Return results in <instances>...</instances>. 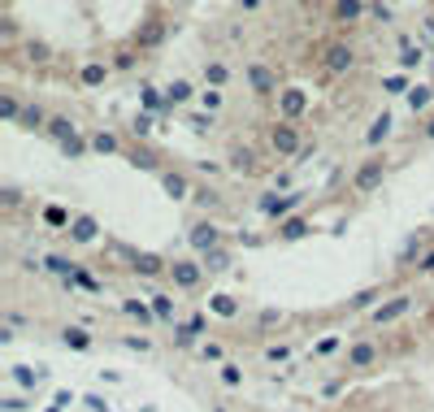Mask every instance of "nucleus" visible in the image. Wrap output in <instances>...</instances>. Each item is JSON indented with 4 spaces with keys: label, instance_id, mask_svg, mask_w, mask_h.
Segmentation results:
<instances>
[{
    "label": "nucleus",
    "instance_id": "obj_1",
    "mask_svg": "<svg viewBox=\"0 0 434 412\" xmlns=\"http://www.w3.org/2000/svg\"><path fill=\"white\" fill-rule=\"evenodd\" d=\"M265 152L274 156L278 165H296L300 161V152L309 147L313 139H309V130H304V122H282V118H269L265 122Z\"/></svg>",
    "mask_w": 434,
    "mask_h": 412
},
{
    "label": "nucleus",
    "instance_id": "obj_2",
    "mask_svg": "<svg viewBox=\"0 0 434 412\" xmlns=\"http://www.w3.org/2000/svg\"><path fill=\"white\" fill-rule=\"evenodd\" d=\"M387 178H391V152H365L347 170V195L352 200H369L374 191H382Z\"/></svg>",
    "mask_w": 434,
    "mask_h": 412
},
{
    "label": "nucleus",
    "instance_id": "obj_3",
    "mask_svg": "<svg viewBox=\"0 0 434 412\" xmlns=\"http://www.w3.org/2000/svg\"><path fill=\"white\" fill-rule=\"evenodd\" d=\"M317 70L326 78H347L361 70V48L352 44V35H334L317 48Z\"/></svg>",
    "mask_w": 434,
    "mask_h": 412
},
{
    "label": "nucleus",
    "instance_id": "obj_4",
    "mask_svg": "<svg viewBox=\"0 0 434 412\" xmlns=\"http://www.w3.org/2000/svg\"><path fill=\"white\" fill-rule=\"evenodd\" d=\"M244 82H248V96H252L256 105H269V109L278 105L282 74H278V65H274V61H261V57L244 61Z\"/></svg>",
    "mask_w": 434,
    "mask_h": 412
},
{
    "label": "nucleus",
    "instance_id": "obj_5",
    "mask_svg": "<svg viewBox=\"0 0 434 412\" xmlns=\"http://www.w3.org/2000/svg\"><path fill=\"white\" fill-rule=\"evenodd\" d=\"M265 143H248V139H230L221 161H226V174L235 178H261L265 174Z\"/></svg>",
    "mask_w": 434,
    "mask_h": 412
},
{
    "label": "nucleus",
    "instance_id": "obj_6",
    "mask_svg": "<svg viewBox=\"0 0 434 412\" xmlns=\"http://www.w3.org/2000/svg\"><path fill=\"white\" fill-rule=\"evenodd\" d=\"M170 35H174V18H170L165 9H148V13L139 18V26L131 30V44L139 48L143 57H148V53H156V48H165Z\"/></svg>",
    "mask_w": 434,
    "mask_h": 412
},
{
    "label": "nucleus",
    "instance_id": "obj_7",
    "mask_svg": "<svg viewBox=\"0 0 434 412\" xmlns=\"http://www.w3.org/2000/svg\"><path fill=\"white\" fill-rule=\"evenodd\" d=\"M170 283H174V291H183V295L204 291V283H208L204 260L191 256V252H174V256H170Z\"/></svg>",
    "mask_w": 434,
    "mask_h": 412
},
{
    "label": "nucleus",
    "instance_id": "obj_8",
    "mask_svg": "<svg viewBox=\"0 0 434 412\" xmlns=\"http://www.w3.org/2000/svg\"><path fill=\"white\" fill-rule=\"evenodd\" d=\"M183 239H187L191 256H208V252H217V247H226V230L217 226V217H191Z\"/></svg>",
    "mask_w": 434,
    "mask_h": 412
},
{
    "label": "nucleus",
    "instance_id": "obj_9",
    "mask_svg": "<svg viewBox=\"0 0 434 412\" xmlns=\"http://www.w3.org/2000/svg\"><path fill=\"white\" fill-rule=\"evenodd\" d=\"M413 308H417V295H413V291H391L387 300H382V304L365 317V325H369V330H391V325L404 321Z\"/></svg>",
    "mask_w": 434,
    "mask_h": 412
},
{
    "label": "nucleus",
    "instance_id": "obj_10",
    "mask_svg": "<svg viewBox=\"0 0 434 412\" xmlns=\"http://www.w3.org/2000/svg\"><path fill=\"white\" fill-rule=\"evenodd\" d=\"M304 200H309V191H304V187L291 191V195H278V191H269V187H265L261 195H256V213H261L265 222H274V226H278V222H287V217H296Z\"/></svg>",
    "mask_w": 434,
    "mask_h": 412
},
{
    "label": "nucleus",
    "instance_id": "obj_11",
    "mask_svg": "<svg viewBox=\"0 0 434 412\" xmlns=\"http://www.w3.org/2000/svg\"><path fill=\"white\" fill-rule=\"evenodd\" d=\"M118 247V256L131 265V274H139V278H152V283H161V278H170V256L165 252H143V247H122V243H114Z\"/></svg>",
    "mask_w": 434,
    "mask_h": 412
},
{
    "label": "nucleus",
    "instance_id": "obj_12",
    "mask_svg": "<svg viewBox=\"0 0 434 412\" xmlns=\"http://www.w3.org/2000/svg\"><path fill=\"white\" fill-rule=\"evenodd\" d=\"M326 22L334 26V30H361L365 22H369V0H330L326 5Z\"/></svg>",
    "mask_w": 434,
    "mask_h": 412
},
{
    "label": "nucleus",
    "instance_id": "obj_13",
    "mask_svg": "<svg viewBox=\"0 0 434 412\" xmlns=\"http://www.w3.org/2000/svg\"><path fill=\"white\" fill-rule=\"evenodd\" d=\"M309 109H313L309 87H300V82H282L278 105H274V118H282V122H304V118H309Z\"/></svg>",
    "mask_w": 434,
    "mask_h": 412
},
{
    "label": "nucleus",
    "instance_id": "obj_14",
    "mask_svg": "<svg viewBox=\"0 0 434 412\" xmlns=\"http://www.w3.org/2000/svg\"><path fill=\"white\" fill-rule=\"evenodd\" d=\"M126 165H131V170H139V174H165L170 170V161H165V152H161V147L148 139V143H139V139H131L126 143V156H122Z\"/></svg>",
    "mask_w": 434,
    "mask_h": 412
},
{
    "label": "nucleus",
    "instance_id": "obj_15",
    "mask_svg": "<svg viewBox=\"0 0 434 412\" xmlns=\"http://www.w3.org/2000/svg\"><path fill=\"white\" fill-rule=\"evenodd\" d=\"M100 239H105L100 217H96V213H83V208H78V213H74V222H70V230H66V243H70V247H91V243H100Z\"/></svg>",
    "mask_w": 434,
    "mask_h": 412
},
{
    "label": "nucleus",
    "instance_id": "obj_16",
    "mask_svg": "<svg viewBox=\"0 0 434 412\" xmlns=\"http://www.w3.org/2000/svg\"><path fill=\"white\" fill-rule=\"evenodd\" d=\"M109 78H114V70H109V61L105 57H87V61H78L74 65V82L83 91H105L109 87Z\"/></svg>",
    "mask_w": 434,
    "mask_h": 412
},
{
    "label": "nucleus",
    "instance_id": "obj_17",
    "mask_svg": "<svg viewBox=\"0 0 434 412\" xmlns=\"http://www.w3.org/2000/svg\"><path fill=\"white\" fill-rule=\"evenodd\" d=\"M156 183H161V191H165L174 204H191V195H196V178H191L187 170H179V165H170Z\"/></svg>",
    "mask_w": 434,
    "mask_h": 412
},
{
    "label": "nucleus",
    "instance_id": "obj_18",
    "mask_svg": "<svg viewBox=\"0 0 434 412\" xmlns=\"http://www.w3.org/2000/svg\"><path fill=\"white\" fill-rule=\"evenodd\" d=\"M105 61H109V70H114V78H122V74H135L139 65H143V53H139L131 39H126V44H114V48H109Z\"/></svg>",
    "mask_w": 434,
    "mask_h": 412
},
{
    "label": "nucleus",
    "instance_id": "obj_19",
    "mask_svg": "<svg viewBox=\"0 0 434 412\" xmlns=\"http://www.w3.org/2000/svg\"><path fill=\"white\" fill-rule=\"evenodd\" d=\"M22 61L30 65V70H48V65L57 61L53 39H44V35H26V39H22Z\"/></svg>",
    "mask_w": 434,
    "mask_h": 412
},
{
    "label": "nucleus",
    "instance_id": "obj_20",
    "mask_svg": "<svg viewBox=\"0 0 434 412\" xmlns=\"http://www.w3.org/2000/svg\"><path fill=\"white\" fill-rule=\"evenodd\" d=\"M391 130H395V118H391V109L374 113V122L365 126V147H369V152H387V139H391Z\"/></svg>",
    "mask_w": 434,
    "mask_h": 412
},
{
    "label": "nucleus",
    "instance_id": "obj_21",
    "mask_svg": "<svg viewBox=\"0 0 434 412\" xmlns=\"http://www.w3.org/2000/svg\"><path fill=\"white\" fill-rule=\"evenodd\" d=\"M74 213L78 208L61 204V200H48V204H39V222H44V230H53V235H66L70 222H74Z\"/></svg>",
    "mask_w": 434,
    "mask_h": 412
},
{
    "label": "nucleus",
    "instance_id": "obj_22",
    "mask_svg": "<svg viewBox=\"0 0 434 412\" xmlns=\"http://www.w3.org/2000/svg\"><path fill=\"white\" fill-rule=\"evenodd\" d=\"M404 109L413 113V122H422L434 113V82H413L408 96H404Z\"/></svg>",
    "mask_w": 434,
    "mask_h": 412
},
{
    "label": "nucleus",
    "instance_id": "obj_23",
    "mask_svg": "<svg viewBox=\"0 0 434 412\" xmlns=\"http://www.w3.org/2000/svg\"><path fill=\"white\" fill-rule=\"evenodd\" d=\"M313 230H317V226H313L309 213H296V217H287V222L274 226V243H300V239H309Z\"/></svg>",
    "mask_w": 434,
    "mask_h": 412
},
{
    "label": "nucleus",
    "instance_id": "obj_24",
    "mask_svg": "<svg viewBox=\"0 0 434 412\" xmlns=\"http://www.w3.org/2000/svg\"><path fill=\"white\" fill-rule=\"evenodd\" d=\"M87 143H91L96 156H126V139L118 135V130H109V126L87 130Z\"/></svg>",
    "mask_w": 434,
    "mask_h": 412
},
{
    "label": "nucleus",
    "instance_id": "obj_25",
    "mask_svg": "<svg viewBox=\"0 0 434 412\" xmlns=\"http://www.w3.org/2000/svg\"><path fill=\"white\" fill-rule=\"evenodd\" d=\"M191 204L200 208V217H213V213L226 208V195H221L217 183H200V178H196V195H191Z\"/></svg>",
    "mask_w": 434,
    "mask_h": 412
},
{
    "label": "nucleus",
    "instance_id": "obj_26",
    "mask_svg": "<svg viewBox=\"0 0 434 412\" xmlns=\"http://www.w3.org/2000/svg\"><path fill=\"white\" fill-rule=\"evenodd\" d=\"M387 287H382V283H374V287H361L356 295H347V304H343V312H365V317H369V312H374L382 300H387Z\"/></svg>",
    "mask_w": 434,
    "mask_h": 412
},
{
    "label": "nucleus",
    "instance_id": "obj_27",
    "mask_svg": "<svg viewBox=\"0 0 434 412\" xmlns=\"http://www.w3.org/2000/svg\"><path fill=\"white\" fill-rule=\"evenodd\" d=\"M196 100H200V87H196L191 78H170V82H165V105H170V113L196 105Z\"/></svg>",
    "mask_w": 434,
    "mask_h": 412
},
{
    "label": "nucleus",
    "instance_id": "obj_28",
    "mask_svg": "<svg viewBox=\"0 0 434 412\" xmlns=\"http://www.w3.org/2000/svg\"><path fill=\"white\" fill-rule=\"evenodd\" d=\"M200 78H204V87H217V91H226V87H230V78H235V70H230V61H221V57H208V61H204V70H200Z\"/></svg>",
    "mask_w": 434,
    "mask_h": 412
},
{
    "label": "nucleus",
    "instance_id": "obj_29",
    "mask_svg": "<svg viewBox=\"0 0 434 412\" xmlns=\"http://www.w3.org/2000/svg\"><path fill=\"white\" fill-rule=\"evenodd\" d=\"M239 308H244V304H239L235 291H208V312H213L217 321H235Z\"/></svg>",
    "mask_w": 434,
    "mask_h": 412
},
{
    "label": "nucleus",
    "instance_id": "obj_30",
    "mask_svg": "<svg viewBox=\"0 0 434 412\" xmlns=\"http://www.w3.org/2000/svg\"><path fill=\"white\" fill-rule=\"evenodd\" d=\"M426 57H430V53H426V44H422V39H417V44H404V48L395 53V70L413 78V74H417V70L426 65Z\"/></svg>",
    "mask_w": 434,
    "mask_h": 412
},
{
    "label": "nucleus",
    "instance_id": "obj_31",
    "mask_svg": "<svg viewBox=\"0 0 434 412\" xmlns=\"http://www.w3.org/2000/svg\"><path fill=\"white\" fill-rule=\"evenodd\" d=\"M122 317L126 321H135L139 330H148V325H156V312H152V304L148 300H135V295H126V300H122Z\"/></svg>",
    "mask_w": 434,
    "mask_h": 412
},
{
    "label": "nucleus",
    "instance_id": "obj_32",
    "mask_svg": "<svg viewBox=\"0 0 434 412\" xmlns=\"http://www.w3.org/2000/svg\"><path fill=\"white\" fill-rule=\"evenodd\" d=\"M139 109L152 113V118H165L170 105H165V87H152V82H143L139 87Z\"/></svg>",
    "mask_w": 434,
    "mask_h": 412
},
{
    "label": "nucleus",
    "instance_id": "obj_33",
    "mask_svg": "<svg viewBox=\"0 0 434 412\" xmlns=\"http://www.w3.org/2000/svg\"><path fill=\"white\" fill-rule=\"evenodd\" d=\"M57 343L66 352H74V356H83V352H91V334L83 325H61V334H57Z\"/></svg>",
    "mask_w": 434,
    "mask_h": 412
},
{
    "label": "nucleus",
    "instance_id": "obj_34",
    "mask_svg": "<svg viewBox=\"0 0 434 412\" xmlns=\"http://www.w3.org/2000/svg\"><path fill=\"white\" fill-rule=\"evenodd\" d=\"M426 252H430L426 235H408V243L399 247V256H395V265H399V269H417V260H422Z\"/></svg>",
    "mask_w": 434,
    "mask_h": 412
},
{
    "label": "nucleus",
    "instance_id": "obj_35",
    "mask_svg": "<svg viewBox=\"0 0 434 412\" xmlns=\"http://www.w3.org/2000/svg\"><path fill=\"white\" fill-rule=\"evenodd\" d=\"M22 109H26V100L13 87H0V122H9V126H18L22 122Z\"/></svg>",
    "mask_w": 434,
    "mask_h": 412
},
{
    "label": "nucleus",
    "instance_id": "obj_36",
    "mask_svg": "<svg viewBox=\"0 0 434 412\" xmlns=\"http://www.w3.org/2000/svg\"><path fill=\"white\" fill-rule=\"evenodd\" d=\"M343 348H347V339H343V334H321L313 348H309V356H313V360H339Z\"/></svg>",
    "mask_w": 434,
    "mask_h": 412
},
{
    "label": "nucleus",
    "instance_id": "obj_37",
    "mask_svg": "<svg viewBox=\"0 0 434 412\" xmlns=\"http://www.w3.org/2000/svg\"><path fill=\"white\" fill-rule=\"evenodd\" d=\"M148 304H152V312H156V321H165V325L179 321V308H174V295H170V291H152Z\"/></svg>",
    "mask_w": 434,
    "mask_h": 412
},
{
    "label": "nucleus",
    "instance_id": "obj_38",
    "mask_svg": "<svg viewBox=\"0 0 434 412\" xmlns=\"http://www.w3.org/2000/svg\"><path fill=\"white\" fill-rule=\"evenodd\" d=\"M66 287H83L87 295H105V278H96V269H87V265H78L74 269V278Z\"/></svg>",
    "mask_w": 434,
    "mask_h": 412
},
{
    "label": "nucleus",
    "instance_id": "obj_39",
    "mask_svg": "<svg viewBox=\"0 0 434 412\" xmlns=\"http://www.w3.org/2000/svg\"><path fill=\"white\" fill-rule=\"evenodd\" d=\"M44 260V269L48 274H57V278H66V283H70V278H74V269H78V260H70V256H61V252H48V256H39Z\"/></svg>",
    "mask_w": 434,
    "mask_h": 412
},
{
    "label": "nucleus",
    "instance_id": "obj_40",
    "mask_svg": "<svg viewBox=\"0 0 434 412\" xmlns=\"http://www.w3.org/2000/svg\"><path fill=\"white\" fill-rule=\"evenodd\" d=\"M200 113H213V118H217V113L221 109H226V91H217V87H200Z\"/></svg>",
    "mask_w": 434,
    "mask_h": 412
},
{
    "label": "nucleus",
    "instance_id": "obj_41",
    "mask_svg": "<svg viewBox=\"0 0 434 412\" xmlns=\"http://www.w3.org/2000/svg\"><path fill=\"white\" fill-rule=\"evenodd\" d=\"M196 174H200V183H217V178L226 174V161H217V156H204V161H196Z\"/></svg>",
    "mask_w": 434,
    "mask_h": 412
},
{
    "label": "nucleus",
    "instance_id": "obj_42",
    "mask_svg": "<svg viewBox=\"0 0 434 412\" xmlns=\"http://www.w3.org/2000/svg\"><path fill=\"white\" fill-rule=\"evenodd\" d=\"M200 260H204L208 278H217L221 269H230V247H217V252H208V256H200Z\"/></svg>",
    "mask_w": 434,
    "mask_h": 412
},
{
    "label": "nucleus",
    "instance_id": "obj_43",
    "mask_svg": "<svg viewBox=\"0 0 434 412\" xmlns=\"http://www.w3.org/2000/svg\"><path fill=\"white\" fill-rule=\"evenodd\" d=\"M369 22H378V26L387 22L391 26L395 22V5H391V0H369Z\"/></svg>",
    "mask_w": 434,
    "mask_h": 412
},
{
    "label": "nucleus",
    "instance_id": "obj_44",
    "mask_svg": "<svg viewBox=\"0 0 434 412\" xmlns=\"http://www.w3.org/2000/svg\"><path fill=\"white\" fill-rule=\"evenodd\" d=\"M170 330H174V348H183V352H191V348H196V339H200V334H196V330H191L187 321H174Z\"/></svg>",
    "mask_w": 434,
    "mask_h": 412
},
{
    "label": "nucleus",
    "instance_id": "obj_45",
    "mask_svg": "<svg viewBox=\"0 0 434 412\" xmlns=\"http://www.w3.org/2000/svg\"><path fill=\"white\" fill-rule=\"evenodd\" d=\"M131 139H139V143L152 139V113H135L131 118Z\"/></svg>",
    "mask_w": 434,
    "mask_h": 412
},
{
    "label": "nucleus",
    "instance_id": "obj_46",
    "mask_svg": "<svg viewBox=\"0 0 434 412\" xmlns=\"http://www.w3.org/2000/svg\"><path fill=\"white\" fill-rule=\"evenodd\" d=\"M269 191H278V195H291V191H300V187H296V170H291V165L274 174V183H269Z\"/></svg>",
    "mask_w": 434,
    "mask_h": 412
},
{
    "label": "nucleus",
    "instance_id": "obj_47",
    "mask_svg": "<svg viewBox=\"0 0 434 412\" xmlns=\"http://www.w3.org/2000/svg\"><path fill=\"white\" fill-rule=\"evenodd\" d=\"M291 356H296L291 343H265V360H269V365H287Z\"/></svg>",
    "mask_w": 434,
    "mask_h": 412
},
{
    "label": "nucleus",
    "instance_id": "obj_48",
    "mask_svg": "<svg viewBox=\"0 0 434 412\" xmlns=\"http://www.w3.org/2000/svg\"><path fill=\"white\" fill-rule=\"evenodd\" d=\"M408 87H413L408 74H387V78H382V91H387V96H399V100L408 96Z\"/></svg>",
    "mask_w": 434,
    "mask_h": 412
},
{
    "label": "nucleus",
    "instance_id": "obj_49",
    "mask_svg": "<svg viewBox=\"0 0 434 412\" xmlns=\"http://www.w3.org/2000/svg\"><path fill=\"white\" fill-rule=\"evenodd\" d=\"M0 204H5V213H18L22 208V187L5 183V187H0Z\"/></svg>",
    "mask_w": 434,
    "mask_h": 412
},
{
    "label": "nucleus",
    "instance_id": "obj_50",
    "mask_svg": "<svg viewBox=\"0 0 434 412\" xmlns=\"http://www.w3.org/2000/svg\"><path fill=\"white\" fill-rule=\"evenodd\" d=\"M187 126L204 135V130H213V126H217V118H213V113H187Z\"/></svg>",
    "mask_w": 434,
    "mask_h": 412
},
{
    "label": "nucleus",
    "instance_id": "obj_51",
    "mask_svg": "<svg viewBox=\"0 0 434 412\" xmlns=\"http://www.w3.org/2000/svg\"><path fill=\"white\" fill-rule=\"evenodd\" d=\"M122 343H126L131 352H139V356H148V352H152V339H148V334H126Z\"/></svg>",
    "mask_w": 434,
    "mask_h": 412
},
{
    "label": "nucleus",
    "instance_id": "obj_52",
    "mask_svg": "<svg viewBox=\"0 0 434 412\" xmlns=\"http://www.w3.org/2000/svg\"><path fill=\"white\" fill-rule=\"evenodd\" d=\"M287 317H282V308H265L261 312V317H256V325H261V330H274V325H282Z\"/></svg>",
    "mask_w": 434,
    "mask_h": 412
},
{
    "label": "nucleus",
    "instance_id": "obj_53",
    "mask_svg": "<svg viewBox=\"0 0 434 412\" xmlns=\"http://www.w3.org/2000/svg\"><path fill=\"white\" fill-rule=\"evenodd\" d=\"M221 382L226 386H244V369L239 365H221Z\"/></svg>",
    "mask_w": 434,
    "mask_h": 412
},
{
    "label": "nucleus",
    "instance_id": "obj_54",
    "mask_svg": "<svg viewBox=\"0 0 434 412\" xmlns=\"http://www.w3.org/2000/svg\"><path fill=\"white\" fill-rule=\"evenodd\" d=\"M417 139H422V143H434V113L417 122Z\"/></svg>",
    "mask_w": 434,
    "mask_h": 412
},
{
    "label": "nucleus",
    "instance_id": "obj_55",
    "mask_svg": "<svg viewBox=\"0 0 434 412\" xmlns=\"http://www.w3.org/2000/svg\"><path fill=\"white\" fill-rule=\"evenodd\" d=\"M200 356H204V360H221V356H226V348H221V343H204Z\"/></svg>",
    "mask_w": 434,
    "mask_h": 412
},
{
    "label": "nucleus",
    "instance_id": "obj_56",
    "mask_svg": "<svg viewBox=\"0 0 434 412\" xmlns=\"http://www.w3.org/2000/svg\"><path fill=\"white\" fill-rule=\"evenodd\" d=\"M417 274H434V247H430L422 260H417Z\"/></svg>",
    "mask_w": 434,
    "mask_h": 412
},
{
    "label": "nucleus",
    "instance_id": "obj_57",
    "mask_svg": "<svg viewBox=\"0 0 434 412\" xmlns=\"http://www.w3.org/2000/svg\"><path fill=\"white\" fill-rule=\"evenodd\" d=\"M261 5H265V0H239V13H256Z\"/></svg>",
    "mask_w": 434,
    "mask_h": 412
},
{
    "label": "nucleus",
    "instance_id": "obj_58",
    "mask_svg": "<svg viewBox=\"0 0 434 412\" xmlns=\"http://www.w3.org/2000/svg\"><path fill=\"white\" fill-rule=\"evenodd\" d=\"M426 39L434 44V13H430V18H426Z\"/></svg>",
    "mask_w": 434,
    "mask_h": 412
},
{
    "label": "nucleus",
    "instance_id": "obj_59",
    "mask_svg": "<svg viewBox=\"0 0 434 412\" xmlns=\"http://www.w3.org/2000/svg\"><path fill=\"white\" fill-rule=\"evenodd\" d=\"M5 5H13V0H5Z\"/></svg>",
    "mask_w": 434,
    "mask_h": 412
}]
</instances>
